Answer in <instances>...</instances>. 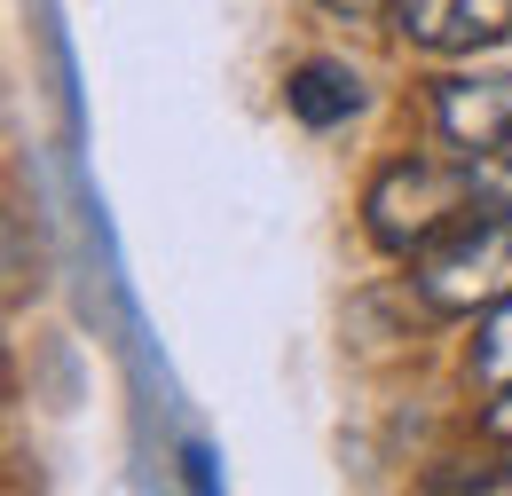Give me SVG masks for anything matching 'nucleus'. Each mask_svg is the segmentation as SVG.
Instances as JSON below:
<instances>
[{
	"label": "nucleus",
	"instance_id": "nucleus-1",
	"mask_svg": "<svg viewBox=\"0 0 512 496\" xmlns=\"http://www.w3.org/2000/svg\"><path fill=\"white\" fill-rule=\"evenodd\" d=\"M481 189H473V158L465 166H434V158H402V166H386L371 197H363V213H371V237L386 252H426L442 229L465 221V205H473Z\"/></svg>",
	"mask_w": 512,
	"mask_h": 496
},
{
	"label": "nucleus",
	"instance_id": "nucleus-2",
	"mask_svg": "<svg viewBox=\"0 0 512 496\" xmlns=\"http://www.w3.org/2000/svg\"><path fill=\"white\" fill-rule=\"evenodd\" d=\"M418 292L442 315H473L512 300V213H481V221H457L449 237L418 252Z\"/></svg>",
	"mask_w": 512,
	"mask_h": 496
},
{
	"label": "nucleus",
	"instance_id": "nucleus-3",
	"mask_svg": "<svg viewBox=\"0 0 512 496\" xmlns=\"http://www.w3.org/2000/svg\"><path fill=\"white\" fill-rule=\"evenodd\" d=\"M386 16L434 56H473L512 32V0H386Z\"/></svg>",
	"mask_w": 512,
	"mask_h": 496
},
{
	"label": "nucleus",
	"instance_id": "nucleus-4",
	"mask_svg": "<svg viewBox=\"0 0 512 496\" xmlns=\"http://www.w3.org/2000/svg\"><path fill=\"white\" fill-rule=\"evenodd\" d=\"M434 126H442V134L465 150V158H481V150H505V142H512V71L449 79L442 95H434Z\"/></svg>",
	"mask_w": 512,
	"mask_h": 496
},
{
	"label": "nucleus",
	"instance_id": "nucleus-5",
	"mask_svg": "<svg viewBox=\"0 0 512 496\" xmlns=\"http://www.w3.org/2000/svg\"><path fill=\"white\" fill-rule=\"evenodd\" d=\"M284 103L300 111V126H339V119L363 111V79L347 63H300L292 87H284Z\"/></svg>",
	"mask_w": 512,
	"mask_h": 496
},
{
	"label": "nucleus",
	"instance_id": "nucleus-6",
	"mask_svg": "<svg viewBox=\"0 0 512 496\" xmlns=\"http://www.w3.org/2000/svg\"><path fill=\"white\" fill-rule=\"evenodd\" d=\"M473 378H481L489 394H512V300H497L489 323H481V339H473Z\"/></svg>",
	"mask_w": 512,
	"mask_h": 496
},
{
	"label": "nucleus",
	"instance_id": "nucleus-7",
	"mask_svg": "<svg viewBox=\"0 0 512 496\" xmlns=\"http://www.w3.org/2000/svg\"><path fill=\"white\" fill-rule=\"evenodd\" d=\"M473 189H481V205L512 213V142H505V150H481V158H473Z\"/></svg>",
	"mask_w": 512,
	"mask_h": 496
},
{
	"label": "nucleus",
	"instance_id": "nucleus-8",
	"mask_svg": "<svg viewBox=\"0 0 512 496\" xmlns=\"http://www.w3.org/2000/svg\"><path fill=\"white\" fill-rule=\"evenodd\" d=\"M323 8H331V16H355V24H363V16H386V0H323Z\"/></svg>",
	"mask_w": 512,
	"mask_h": 496
},
{
	"label": "nucleus",
	"instance_id": "nucleus-9",
	"mask_svg": "<svg viewBox=\"0 0 512 496\" xmlns=\"http://www.w3.org/2000/svg\"><path fill=\"white\" fill-rule=\"evenodd\" d=\"M489 434L512 441V394H497V402H489Z\"/></svg>",
	"mask_w": 512,
	"mask_h": 496
}]
</instances>
